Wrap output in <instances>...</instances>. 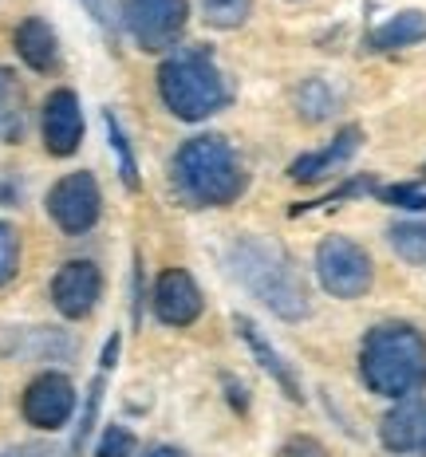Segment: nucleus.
Masks as SVG:
<instances>
[{
    "label": "nucleus",
    "instance_id": "nucleus-9",
    "mask_svg": "<svg viewBox=\"0 0 426 457\" xmlns=\"http://www.w3.org/2000/svg\"><path fill=\"white\" fill-rule=\"evenodd\" d=\"M103 296V272L91 261H68L52 276V303L63 320H88Z\"/></svg>",
    "mask_w": 426,
    "mask_h": 457
},
{
    "label": "nucleus",
    "instance_id": "nucleus-14",
    "mask_svg": "<svg viewBox=\"0 0 426 457\" xmlns=\"http://www.w3.org/2000/svg\"><path fill=\"white\" fill-rule=\"evenodd\" d=\"M359 146H363V130H359V127H344L324 150H312V154H300L297 162H292L288 178H292V182H324V178H331L339 166H347V162L355 158Z\"/></svg>",
    "mask_w": 426,
    "mask_h": 457
},
{
    "label": "nucleus",
    "instance_id": "nucleus-25",
    "mask_svg": "<svg viewBox=\"0 0 426 457\" xmlns=\"http://www.w3.org/2000/svg\"><path fill=\"white\" fill-rule=\"evenodd\" d=\"M79 4L88 8V16L99 24V32L107 36V40H119V24H122L119 0H79Z\"/></svg>",
    "mask_w": 426,
    "mask_h": 457
},
{
    "label": "nucleus",
    "instance_id": "nucleus-21",
    "mask_svg": "<svg viewBox=\"0 0 426 457\" xmlns=\"http://www.w3.org/2000/svg\"><path fill=\"white\" fill-rule=\"evenodd\" d=\"M103 390H107V370L99 367V375H95V383H91V390H88V406H83V414H79V426H75V434H71L68 457H79V453H83V442H88V434H91V426H95V414H99Z\"/></svg>",
    "mask_w": 426,
    "mask_h": 457
},
{
    "label": "nucleus",
    "instance_id": "nucleus-27",
    "mask_svg": "<svg viewBox=\"0 0 426 457\" xmlns=\"http://www.w3.org/2000/svg\"><path fill=\"white\" fill-rule=\"evenodd\" d=\"M0 457H52V450L40 442H24V445H8V450H0Z\"/></svg>",
    "mask_w": 426,
    "mask_h": 457
},
{
    "label": "nucleus",
    "instance_id": "nucleus-30",
    "mask_svg": "<svg viewBox=\"0 0 426 457\" xmlns=\"http://www.w3.org/2000/svg\"><path fill=\"white\" fill-rule=\"evenodd\" d=\"M422 178H426V166H422Z\"/></svg>",
    "mask_w": 426,
    "mask_h": 457
},
{
    "label": "nucleus",
    "instance_id": "nucleus-13",
    "mask_svg": "<svg viewBox=\"0 0 426 457\" xmlns=\"http://www.w3.org/2000/svg\"><path fill=\"white\" fill-rule=\"evenodd\" d=\"M233 328H237V336H241L245 347H249V355L261 363L264 375H269L272 383L280 386V395H284V398H292V403H305V386H300L297 370H292V367H288V359H284L280 351L272 347L269 339H264V331L257 328V323L237 312V316H233Z\"/></svg>",
    "mask_w": 426,
    "mask_h": 457
},
{
    "label": "nucleus",
    "instance_id": "nucleus-18",
    "mask_svg": "<svg viewBox=\"0 0 426 457\" xmlns=\"http://www.w3.org/2000/svg\"><path fill=\"white\" fill-rule=\"evenodd\" d=\"M28 130L24 87L8 68H0V142H21Z\"/></svg>",
    "mask_w": 426,
    "mask_h": 457
},
{
    "label": "nucleus",
    "instance_id": "nucleus-29",
    "mask_svg": "<svg viewBox=\"0 0 426 457\" xmlns=\"http://www.w3.org/2000/svg\"><path fill=\"white\" fill-rule=\"evenodd\" d=\"M142 457H186V453L178 450V445H150V450L142 453Z\"/></svg>",
    "mask_w": 426,
    "mask_h": 457
},
{
    "label": "nucleus",
    "instance_id": "nucleus-28",
    "mask_svg": "<svg viewBox=\"0 0 426 457\" xmlns=\"http://www.w3.org/2000/svg\"><path fill=\"white\" fill-rule=\"evenodd\" d=\"M119 351H122V339H119V336H111V339H107V347H103V359H99V367H103V370H111V367H115Z\"/></svg>",
    "mask_w": 426,
    "mask_h": 457
},
{
    "label": "nucleus",
    "instance_id": "nucleus-5",
    "mask_svg": "<svg viewBox=\"0 0 426 457\" xmlns=\"http://www.w3.org/2000/svg\"><path fill=\"white\" fill-rule=\"evenodd\" d=\"M316 280L328 296L359 300L372 292L375 264L363 245L352 241V237H324L316 249Z\"/></svg>",
    "mask_w": 426,
    "mask_h": 457
},
{
    "label": "nucleus",
    "instance_id": "nucleus-8",
    "mask_svg": "<svg viewBox=\"0 0 426 457\" xmlns=\"http://www.w3.org/2000/svg\"><path fill=\"white\" fill-rule=\"evenodd\" d=\"M71 411H75V386H71L68 375H60V370L36 375L21 395V414H24L28 426H36V430H63Z\"/></svg>",
    "mask_w": 426,
    "mask_h": 457
},
{
    "label": "nucleus",
    "instance_id": "nucleus-24",
    "mask_svg": "<svg viewBox=\"0 0 426 457\" xmlns=\"http://www.w3.org/2000/svg\"><path fill=\"white\" fill-rule=\"evenodd\" d=\"M16 269H21V237L13 225L0 221V288L13 280Z\"/></svg>",
    "mask_w": 426,
    "mask_h": 457
},
{
    "label": "nucleus",
    "instance_id": "nucleus-23",
    "mask_svg": "<svg viewBox=\"0 0 426 457\" xmlns=\"http://www.w3.org/2000/svg\"><path fill=\"white\" fill-rule=\"evenodd\" d=\"M138 450V442H135V434L127 430V426H107L99 437V445H95V457H135Z\"/></svg>",
    "mask_w": 426,
    "mask_h": 457
},
{
    "label": "nucleus",
    "instance_id": "nucleus-3",
    "mask_svg": "<svg viewBox=\"0 0 426 457\" xmlns=\"http://www.w3.org/2000/svg\"><path fill=\"white\" fill-rule=\"evenodd\" d=\"M170 182L189 209H221L245 194L249 178L237 162V150L221 135H197L174 150Z\"/></svg>",
    "mask_w": 426,
    "mask_h": 457
},
{
    "label": "nucleus",
    "instance_id": "nucleus-6",
    "mask_svg": "<svg viewBox=\"0 0 426 457\" xmlns=\"http://www.w3.org/2000/svg\"><path fill=\"white\" fill-rule=\"evenodd\" d=\"M122 28L135 36L142 52H170L186 32V0H119Z\"/></svg>",
    "mask_w": 426,
    "mask_h": 457
},
{
    "label": "nucleus",
    "instance_id": "nucleus-1",
    "mask_svg": "<svg viewBox=\"0 0 426 457\" xmlns=\"http://www.w3.org/2000/svg\"><path fill=\"white\" fill-rule=\"evenodd\" d=\"M225 264H230L233 280L249 296H257L277 320L300 323L312 316L308 284L280 245L264 241V237H237L230 245V253H225Z\"/></svg>",
    "mask_w": 426,
    "mask_h": 457
},
{
    "label": "nucleus",
    "instance_id": "nucleus-4",
    "mask_svg": "<svg viewBox=\"0 0 426 457\" xmlns=\"http://www.w3.org/2000/svg\"><path fill=\"white\" fill-rule=\"evenodd\" d=\"M158 95H163L166 111L178 114L182 122L210 119V114L230 107L233 99L230 79L213 63V55L197 44L166 55V63L158 68Z\"/></svg>",
    "mask_w": 426,
    "mask_h": 457
},
{
    "label": "nucleus",
    "instance_id": "nucleus-31",
    "mask_svg": "<svg viewBox=\"0 0 426 457\" xmlns=\"http://www.w3.org/2000/svg\"><path fill=\"white\" fill-rule=\"evenodd\" d=\"M292 4H300V0H292Z\"/></svg>",
    "mask_w": 426,
    "mask_h": 457
},
{
    "label": "nucleus",
    "instance_id": "nucleus-20",
    "mask_svg": "<svg viewBox=\"0 0 426 457\" xmlns=\"http://www.w3.org/2000/svg\"><path fill=\"white\" fill-rule=\"evenodd\" d=\"M202 8V21L210 28H221V32H233L249 21L253 12V0H197Z\"/></svg>",
    "mask_w": 426,
    "mask_h": 457
},
{
    "label": "nucleus",
    "instance_id": "nucleus-16",
    "mask_svg": "<svg viewBox=\"0 0 426 457\" xmlns=\"http://www.w3.org/2000/svg\"><path fill=\"white\" fill-rule=\"evenodd\" d=\"M16 55H21L32 71H52L55 63H60V44H55V32L47 28V21L28 16V21L16 28Z\"/></svg>",
    "mask_w": 426,
    "mask_h": 457
},
{
    "label": "nucleus",
    "instance_id": "nucleus-11",
    "mask_svg": "<svg viewBox=\"0 0 426 457\" xmlns=\"http://www.w3.org/2000/svg\"><path fill=\"white\" fill-rule=\"evenodd\" d=\"M155 316L166 323V328H189L202 316V288L186 269H166L158 272L155 280Z\"/></svg>",
    "mask_w": 426,
    "mask_h": 457
},
{
    "label": "nucleus",
    "instance_id": "nucleus-22",
    "mask_svg": "<svg viewBox=\"0 0 426 457\" xmlns=\"http://www.w3.org/2000/svg\"><path fill=\"white\" fill-rule=\"evenodd\" d=\"M107 138H111V150H115V158H119V174H122V182H127V189H138V162H135V150H130V142L127 135H122V127L115 122V114L107 111Z\"/></svg>",
    "mask_w": 426,
    "mask_h": 457
},
{
    "label": "nucleus",
    "instance_id": "nucleus-17",
    "mask_svg": "<svg viewBox=\"0 0 426 457\" xmlns=\"http://www.w3.org/2000/svg\"><path fill=\"white\" fill-rule=\"evenodd\" d=\"M419 40H426V12L406 8V12L391 16L383 28H375V32L367 36V47H372V52H399V47H411Z\"/></svg>",
    "mask_w": 426,
    "mask_h": 457
},
{
    "label": "nucleus",
    "instance_id": "nucleus-19",
    "mask_svg": "<svg viewBox=\"0 0 426 457\" xmlns=\"http://www.w3.org/2000/svg\"><path fill=\"white\" fill-rule=\"evenodd\" d=\"M387 245L391 253L406 264H426V217H406V221H391L387 225Z\"/></svg>",
    "mask_w": 426,
    "mask_h": 457
},
{
    "label": "nucleus",
    "instance_id": "nucleus-7",
    "mask_svg": "<svg viewBox=\"0 0 426 457\" xmlns=\"http://www.w3.org/2000/svg\"><path fill=\"white\" fill-rule=\"evenodd\" d=\"M99 213H103V194H99L95 174H88V170L63 174L60 182L47 189V217L68 237H79L88 228H95Z\"/></svg>",
    "mask_w": 426,
    "mask_h": 457
},
{
    "label": "nucleus",
    "instance_id": "nucleus-2",
    "mask_svg": "<svg viewBox=\"0 0 426 457\" xmlns=\"http://www.w3.org/2000/svg\"><path fill=\"white\" fill-rule=\"evenodd\" d=\"M359 378L383 398H414L426 390V336L414 323H375L359 343Z\"/></svg>",
    "mask_w": 426,
    "mask_h": 457
},
{
    "label": "nucleus",
    "instance_id": "nucleus-15",
    "mask_svg": "<svg viewBox=\"0 0 426 457\" xmlns=\"http://www.w3.org/2000/svg\"><path fill=\"white\" fill-rule=\"evenodd\" d=\"M292 107H297L300 122L320 127V122L336 119V111L344 107V95L331 87V79H324V75H308V79H300V87L292 91Z\"/></svg>",
    "mask_w": 426,
    "mask_h": 457
},
{
    "label": "nucleus",
    "instance_id": "nucleus-12",
    "mask_svg": "<svg viewBox=\"0 0 426 457\" xmlns=\"http://www.w3.org/2000/svg\"><path fill=\"white\" fill-rule=\"evenodd\" d=\"M83 142V107L75 91L60 87L44 103V146L55 158H71Z\"/></svg>",
    "mask_w": 426,
    "mask_h": 457
},
{
    "label": "nucleus",
    "instance_id": "nucleus-26",
    "mask_svg": "<svg viewBox=\"0 0 426 457\" xmlns=\"http://www.w3.org/2000/svg\"><path fill=\"white\" fill-rule=\"evenodd\" d=\"M277 457H328V450L316 442V437H308V434H297V437H288V442L277 450Z\"/></svg>",
    "mask_w": 426,
    "mask_h": 457
},
{
    "label": "nucleus",
    "instance_id": "nucleus-10",
    "mask_svg": "<svg viewBox=\"0 0 426 457\" xmlns=\"http://www.w3.org/2000/svg\"><path fill=\"white\" fill-rule=\"evenodd\" d=\"M379 445L391 457H426V398H403L379 422Z\"/></svg>",
    "mask_w": 426,
    "mask_h": 457
}]
</instances>
